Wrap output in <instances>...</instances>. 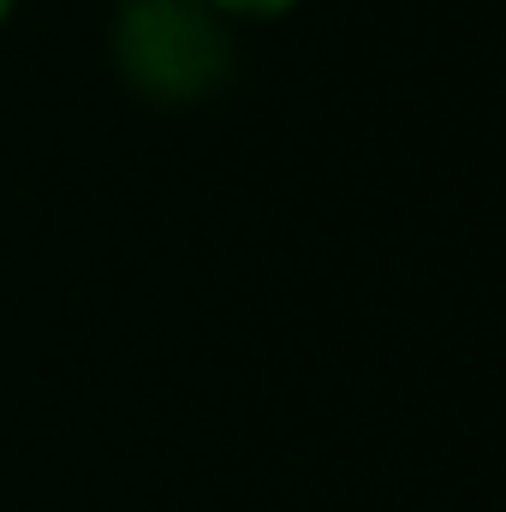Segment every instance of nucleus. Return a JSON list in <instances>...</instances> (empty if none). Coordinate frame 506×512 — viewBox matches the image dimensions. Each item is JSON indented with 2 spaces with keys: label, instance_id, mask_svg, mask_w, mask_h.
<instances>
[{
  "label": "nucleus",
  "instance_id": "nucleus-2",
  "mask_svg": "<svg viewBox=\"0 0 506 512\" xmlns=\"http://www.w3.org/2000/svg\"><path fill=\"white\" fill-rule=\"evenodd\" d=\"M209 6H221V12H245V18H274V12H286V6H298V0H209Z\"/></svg>",
  "mask_w": 506,
  "mask_h": 512
},
{
  "label": "nucleus",
  "instance_id": "nucleus-3",
  "mask_svg": "<svg viewBox=\"0 0 506 512\" xmlns=\"http://www.w3.org/2000/svg\"><path fill=\"white\" fill-rule=\"evenodd\" d=\"M6 12H12V0H0V18H6Z\"/></svg>",
  "mask_w": 506,
  "mask_h": 512
},
{
  "label": "nucleus",
  "instance_id": "nucleus-1",
  "mask_svg": "<svg viewBox=\"0 0 506 512\" xmlns=\"http://www.w3.org/2000/svg\"><path fill=\"white\" fill-rule=\"evenodd\" d=\"M114 60L149 102H203L233 72L227 30L203 0H126Z\"/></svg>",
  "mask_w": 506,
  "mask_h": 512
}]
</instances>
